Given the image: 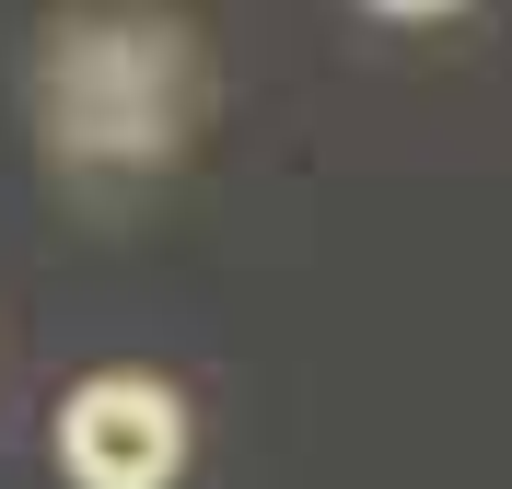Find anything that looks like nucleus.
Instances as JSON below:
<instances>
[{"instance_id": "f257e3e1", "label": "nucleus", "mask_w": 512, "mask_h": 489, "mask_svg": "<svg viewBox=\"0 0 512 489\" xmlns=\"http://www.w3.org/2000/svg\"><path fill=\"white\" fill-rule=\"evenodd\" d=\"M59 466L70 489H175L187 466V408L152 373H94V385L59 408Z\"/></svg>"}, {"instance_id": "f03ea898", "label": "nucleus", "mask_w": 512, "mask_h": 489, "mask_svg": "<svg viewBox=\"0 0 512 489\" xmlns=\"http://www.w3.org/2000/svg\"><path fill=\"white\" fill-rule=\"evenodd\" d=\"M384 12H454V0H384Z\"/></svg>"}]
</instances>
